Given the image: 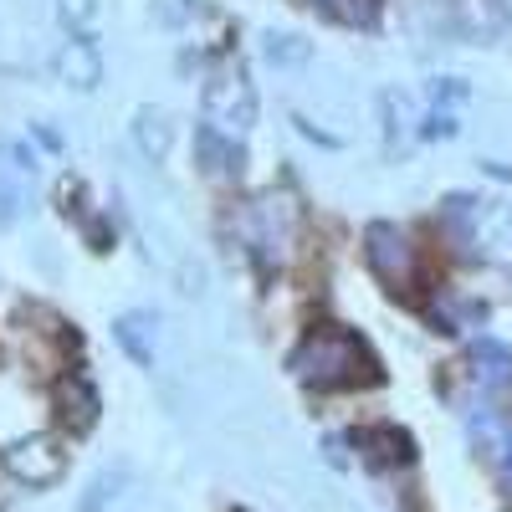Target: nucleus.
<instances>
[{"instance_id": "obj_9", "label": "nucleus", "mask_w": 512, "mask_h": 512, "mask_svg": "<svg viewBox=\"0 0 512 512\" xmlns=\"http://www.w3.org/2000/svg\"><path fill=\"white\" fill-rule=\"evenodd\" d=\"M195 159L210 180H236L241 175V139H226L216 128H200L195 134Z\"/></svg>"}, {"instance_id": "obj_21", "label": "nucleus", "mask_w": 512, "mask_h": 512, "mask_svg": "<svg viewBox=\"0 0 512 512\" xmlns=\"http://www.w3.org/2000/svg\"><path fill=\"white\" fill-rule=\"evenodd\" d=\"M118 487H123V472H103V477L88 487V497H82V507H77V512H103V502H108Z\"/></svg>"}, {"instance_id": "obj_8", "label": "nucleus", "mask_w": 512, "mask_h": 512, "mask_svg": "<svg viewBox=\"0 0 512 512\" xmlns=\"http://www.w3.org/2000/svg\"><path fill=\"white\" fill-rule=\"evenodd\" d=\"M98 410H103V400H98V390L82 374H72V379H62V390H57V415H62V425L67 431H93L98 425Z\"/></svg>"}, {"instance_id": "obj_1", "label": "nucleus", "mask_w": 512, "mask_h": 512, "mask_svg": "<svg viewBox=\"0 0 512 512\" xmlns=\"http://www.w3.org/2000/svg\"><path fill=\"white\" fill-rule=\"evenodd\" d=\"M287 369L303 384H313V390H354V384H374L379 379V359L369 354V344L359 333L338 328V323L313 328L303 344L292 349Z\"/></svg>"}, {"instance_id": "obj_5", "label": "nucleus", "mask_w": 512, "mask_h": 512, "mask_svg": "<svg viewBox=\"0 0 512 512\" xmlns=\"http://www.w3.org/2000/svg\"><path fill=\"white\" fill-rule=\"evenodd\" d=\"M0 466L21 482V487H52L67 472V451L57 436H21L0 451Z\"/></svg>"}, {"instance_id": "obj_2", "label": "nucleus", "mask_w": 512, "mask_h": 512, "mask_svg": "<svg viewBox=\"0 0 512 512\" xmlns=\"http://www.w3.org/2000/svg\"><path fill=\"white\" fill-rule=\"evenodd\" d=\"M200 108H205V128H216L226 139H246L251 123H256V88H251V72L241 57H216L205 72V88H200Z\"/></svg>"}, {"instance_id": "obj_10", "label": "nucleus", "mask_w": 512, "mask_h": 512, "mask_svg": "<svg viewBox=\"0 0 512 512\" xmlns=\"http://www.w3.org/2000/svg\"><path fill=\"white\" fill-rule=\"evenodd\" d=\"M113 338L123 344V354L134 359V364H154V349H159V318L134 308V313H123L113 323Z\"/></svg>"}, {"instance_id": "obj_17", "label": "nucleus", "mask_w": 512, "mask_h": 512, "mask_svg": "<svg viewBox=\"0 0 512 512\" xmlns=\"http://www.w3.org/2000/svg\"><path fill=\"white\" fill-rule=\"evenodd\" d=\"M26 180L31 175H21L16 164L0 159V226H11L21 210H26Z\"/></svg>"}, {"instance_id": "obj_3", "label": "nucleus", "mask_w": 512, "mask_h": 512, "mask_svg": "<svg viewBox=\"0 0 512 512\" xmlns=\"http://www.w3.org/2000/svg\"><path fill=\"white\" fill-rule=\"evenodd\" d=\"M446 231L461 236L482 262L512 272V205L507 200H477V195H451L446 200Z\"/></svg>"}, {"instance_id": "obj_19", "label": "nucleus", "mask_w": 512, "mask_h": 512, "mask_svg": "<svg viewBox=\"0 0 512 512\" xmlns=\"http://www.w3.org/2000/svg\"><path fill=\"white\" fill-rule=\"evenodd\" d=\"M456 11H461V31H472V36H492L502 26L497 0H456Z\"/></svg>"}, {"instance_id": "obj_20", "label": "nucleus", "mask_w": 512, "mask_h": 512, "mask_svg": "<svg viewBox=\"0 0 512 512\" xmlns=\"http://www.w3.org/2000/svg\"><path fill=\"white\" fill-rule=\"evenodd\" d=\"M195 0H154V6H149V16L164 26V31H180V26H190L195 21Z\"/></svg>"}, {"instance_id": "obj_7", "label": "nucleus", "mask_w": 512, "mask_h": 512, "mask_svg": "<svg viewBox=\"0 0 512 512\" xmlns=\"http://www.w3.org/2000/svg\"><path fill=\"white\" fill-rule=\"evenodd\" d=\"M359 456L369 466H379V472H395V466L415 461V441L400 425H369V431H359Z\"/></svg>"}, {"instance_id": "obj_15", "label": "nucleus", "mask_w": 512, "mask_h": 512, "mask_svg": "<svg viewBox=\"0 0 512 512\" xmlns=\"http://www.w3.org/2000/svg\"><path fill=\"white\" fill-rule=\"evenodd\" d=\"M262 52H267L272 67H303V62H313V47L297 31H267Z\"/></svg>"}, {"instance_id": "obj_4", "label": "nucleus", "mask_w": 512, "mask_h": 512, "mask_svg": "<svg viewBox=\"0 0 512 512\" xmlns=\"http://www.w3.org/2000/svg\"><path fill=\"white\" fill-rule=\"evenodd\" d=\"M364 262H369V272L390 292H415V282H420V251L390 221H374L364 231Z\"/></svg>"}, {"instance_id": "obj_22", "label": "nucleus", "mask_w": 512, "mask_h": 512, "mask_svg": "<svg viewBox=\"0 0 512 512\" xmlns=\"http://www.w3.org/2000/svg\"><path fill=\"white\" fill-rule=\"evenodd\" d=\"M497 6H502V11H507V16H512V0H497Z\"/></svg>"}, {"instance_id": "obj_13", "label": "nucleus", "mask_w": 512, "mask_h": 512, "mask_svg": "<svg viewBox=\"0 0 512 512\" xmlns=\"http://www.w3.org/2000/svg\"><path fill=\"white\" fill-rule=\"evenodd\" d=\"M466 431H472V441H477V451L487 456V461H507V451H512V431L497 420V410H472V420H466Z\"/></svg>"}, {"instance_id": "obj_23", "label": "nucleus", "mask_w": 512, "mask_h": 512, "mask_svg": "<svg viewBox=\"0 0 512 512\" xmlns=\"http://www.w3.org/2000/svg\"><path fill=\"white\" fill-rule=\"evenodd\" d=\"M502 466H507V472H512V451H507V461H502Z\"/></svg>"}, {"instance_id": "obj_12", "label": "nucleus", "mask_w": 512, "mask_h": 512, "mask_svg": "<svg viewBox=\"0 0 512 512\" xmlns=\"http://www.w3.org/2000/svg\"><path fill=\"white\" fill-rule=\"evenodd\" d=\"M472 379L482 384V390H507L512 384V354L497 344V338L472 344Z\"/></svg>"}, {"instance_id": "obj_11", "label": "nucleus", "mask_w": 512, "mask_h": 512, "mask_svg": "<svg viewBox=\"0 0 512 512\" xmlns=\"http://www.w3.org/2000/svg\"><path fill=\"white\" fill-rule=\"evenodd\" d=\"M134 144L149 164H159L169 154V144H175V123H169L164 108H139L134 113Z\"/></svg>"}, {"instance_id": "obj_6", "label": "nucleus", "mask_w": 512, "mask_h": 512, "mask_svg": "<svg viewBox=\"0 0 512 512\" xmlns=\"http://www.w3.org/2000/svg\"><path fill=\"white\" fill-rule=\"evenodd\" d=\"M52 72H57L62 88L93 93L98 82H103V52L93 47V36H67L62 47H57V57H52Z\"/></svg>"}, {"instance_id": "obj_14", "label": "nucleus", "mask_w": 512, "mask_h": 512, "mask_svg": "<svg viewBox=\"0 0 512 512\" xmlns=\"http://www.w3.org/2000/svg\"><path fill=\"white\" fill-rule=\"evenodd\" d=\"M379 113H384V134H390V144L415 134V98H410V93L384 88V93H379Z\"/></svg>"}, {"instance_id": "obj_18", "label": "nucleus", "mask_w": 512, "mask_h": 512, "mask_svg": "<svg viewBox=\"0 0 512 512\" xmlns=\"http://www.w3.org/2000/svg\"><path fill=\"white\" fill-rule=\"evenodd\" d=\"M57 21L67 26V36H93L103 21V6L98 0H57Z\"/></svg>"}, {"instance_id": "obj_16", "label": "nucleus", "mask_w": 512, "mask_h": 512, "mask_svg": "<svg viewBox=\"0 0 512 512\" xmlns=\"http://www.w3.org/2000/svg\"><path fill=\"white\" fill-rule=\"evenodd\" d=\"M308 6L338 26H374V16H379V0H308Z\"/></svg>"}]
</instances>
